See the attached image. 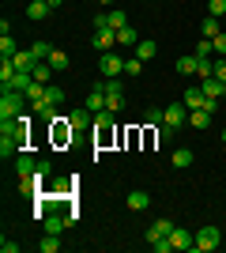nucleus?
I'll list each match as a JSON object with an SVG mask.
<instances>
[{"label": "nucleus", "mask_w": 226, "mask_h": 253, "mask_svg": "<svg viewBox=\"0 0 226 253\" xmlns=\"http://www.w3.org/2000/svg\"><path fill=\"white\" fill-rule=\"evenodd\" d=\"M27 106H31V98L23 91H4L0 95V121H15L19 114H27Z\"/></svg>", "instance_id": "obj_1"}, {"label": "nucleus", "mask_w": 226, "mask_h": 253, "mask_svg": "<svg viewBox=\"0 0 226 253\" xmlns=\"http://www.w3.org/2000/svg\"><path fill=\"white\" fill-rule=\"evenodd\" d=\"M49 140H53V148H72L75 125L68 121V114H65V117L57 114V121H49Z\"/></svg>", "instance_id": "obj_2"}, {"label": "nucleus", "mask_w": 226, "mask_h": 253, "mask_svg": "<svg viewBox=\"0 0 226 253\" xmlns=\"http://www.w3.org/2000/svg\"><path fill=\"white\" fill-rule=\"evenodd\" d=\"M219 242H223L219 227H215V223H207V227H200V231H196V242H193V250H200V253H211V250H219Z\"/></svg>", "instance_id": "obj_3"}, {"label": "nucleus", "mask_w": 226, "mask_h": 253, "mask_svg": "<svg viewBox=\"0 0 226 253\" xmlns=\"http://www.w3.org/2000/svg\"><path fill=\"white\" fill-rule=\"evenodd\" d=\"M98 72H102V80H113V76H125V57L121 53H102L98 57Z\"/></svg>", "instance_id": "obj_4"}, {"label": "nucleus", "mask_w": 226, "mask_h": 253, "mask_svg": "<svg viewBox=\"0 0 226 253\" xmlns=\"http://www.w3.org/2000/svg\"><path fill=\"white\" fill-rule=\"evenodd\" d=\"M42 227H45V234H65L68 231V227H72V223H68V215H65V211H49V215H45V219H42Z\"/></svg>", "instance_id": "obj_5"}, {"label": "nucleus", "mask_w": 226, "mask_h": 253, "mask_svg": "<svg viewBox=\"0 0 226 253\" xmlns=\"http://www.w3.org/2000/svg\"><path fill=\"white\" fill-rule=\"evenodd\" d=\"M68 121L75 125V132H83V128H95V114H91L87 106H75V110H68Z\"/></svg>", "instance_id": "obj_6"}, {"label": "nucleus", "mask_w": 226, "mask_h": 253, "mask_svg": "<svg viewBox=\"0 0 226 253\" xmlns=\"http://www.w3.org/2000/svg\"><path fill=\"white\" fill-rule=\"evenodd\" d=\"M166 125H173V128L189 125V106H185V102H170V106H166Z\"/></svg>", "instance_id": "obj_7"}, {"label": "nucleus", "mask_w": 226, "mask_h": 253, "mask_svg": "<svg viewBox=\"0 0 226 253\" xmlns=\"http://www.w3.org/2000/svg\"><path fill=\"white\" fill-rule=\"evenodd\" d=\"M19 151H27V144H23L19 136H11V132H0V155H4V159H8V155L15 159Z\"/></svg>", "instance_id": "obj_8"}, {"label": "nucleus", "mask_w": 226, "mask_h": 253, "mask_svg": "<svg viewBox=\"0 0 226 253\" xmlns=\"http://www.w3.org/2000/svg\"><path fill=\"white\" fill-rule=\"evenodd\" d=\"M34 170H38V159H34L31 151H19V155H15V174H19V178H34Z\"/></svg>", "instance_id": "obj_9"}, {"label": "nucleus", "mask_w": 226, "mask_h": 253, "mask_svg": "<svg viewBox=\"0 0 226 253\" xmlns=\"http://www.w3.org/2000/svg\"><path fill=\"white\" fill-rule=\"evenodd\" d=\"M200 87H204L207 98H226V80H219V76H207V80H200Z\"/></svg>", "instance_id": "obj_10"}, {"label": "nucleus", "mask_w": 226, "mask_h": 253, "mask_svg": "<svg viewBox=\"0 0 226 253\" xmlns=\"http://www.w3.org/2000/svg\"><path fill=\"white\" fill-rule=\"evenodd\" d=\"M113 125H117V114H113V110H98L91 132H113Z\"/></svg>", "instance_id": "obj_11"}, {"label": "nucleus", "mask_w": 226, "mask_h": 253, "mask_svg": "<svg viewBox=\"0 0 226 253\" xmlns=\"http://www.w3.org/2000/svg\"><path fill=\"white\" fill-rule=\"evenodd\" d=\"M170 231H173V223H170V219H159V223H151V227H147V242L155 246L159 238H170Z\"/></svg>", "instance_id": "obj_12"}, {"label": "nucleus", "mask_w": 226, "mask_h": 253, "mask_svg": "<svg viewBox=\"0 0 226 253\" xmlns=\"http://www.w3.org/2000/svg\"><path fill=\"white\" fill-rule=\"evenodd\" d=\"M170 242H173V250H193L196 234H189L185 227H173V231H170Z\"/></svg>", "instance_id": "obj_13"}, {"label": "nucleus", "mask_w": 226, "mask_h": 253, "mask_svg": "<svg viewBox=\"0 0 226 253\" xmlns=\"http://www.w3.org/2000/svg\"><path fill=\"white\" fill-rule=\"evenodd\" d=\"M83 106H87V110H91V114H98V110H106V91H102V87H91V95H87L83 98Z\"/></svg>", "instance_id": "obj_14"}, {"label": "nucleus", "mask_w": 226, "mask_h": 253, "mask_svg": "<svg viewBox=\"0 0 226 253\" xmlns=\"http://www.w3.org/2000/svg\"><path fill=\"white\" fill-rule=\"evenodd\" d=\"M11 64H15L19 72H34V64H38V57H34L31 49H19L15 57H11Z\"/></svg>", "instance_id": "obj_15"}, {"label": "nucleus", "mask_w": 226, "mask_h": 253, "mask_svg": "<svg viewBox=\"0 0 226 253\" xmlns=\"http://www.w3.org/2000/svg\"><path fill=\"white\" fill-rule=\"evenodd\" d=\"M113 45H117V31H98L95 34V49L98 53H109Z\"/></svg>", "instance_id": "obj_16"}, {"label": "nucleus", "mask_w": 226, "mask_h": 253, "mask_svg": "<svg viewBox=\"0 0 226 253\" xmlns=\"http://www.w3.org/2000/svg\"><path fill=\"white\" fill-rule=\"evenodd\" d=\"M189 110H204L207 106V95H204V87H196V91H185V98H181Z\"/></svg>", "instance_id": "obj_17"}, {"label": "nucleus", "mask_w": 226, "mask_h": 253, "mask_svg": "<svg viewBox=\"0 0 226 253\" xmlns=\"http://www.w3.org/2000/svg\"><path fill=\"white\" fill-rule=\"evenodd\" d=\"M143 125H151V128L166 125V110H159V106H147V110H143Z\"/></svg>", "instance_id": "obj_18"}, {"label": "nucleus", "mask_w": 226, "mask_h": 253, "mask_svg": "<svg viewBox=\"0 0 226 253\" xmlns=\"http://www.w3.org/2000/svg\"><path fill=\"white\" fill-rule=\"evenodd\" d=\"M151 204V193H143V189H132L129 193V211H143Z\"/></svg>", "instance_id": "obj_19"}, {"label": "nucleus", "mask_w": 226, "mask_h": 253, "mask_svg": "<svg viewBox=\"0 0 226 253\" xmlns=\"http://www.w3.org/2000/svg\"><path fill=\"white\" fill-rule=\"evenodd\" d=\"M49 11H53V8H49L45 0H31V4H27V15H31L34 23H42L45 15H49Z\"/></svg>", "instance_id": "obj_20"}, {"label": "nucleus", "mask_w": 226, "mask_h": 253, "mask_svg": "<svg viewBox=\"0 0 226 253\" xmlns=\"http://www.w3.org/2000/svg\"><path fill=\"white\" fill-rule=\"evenodd\" d=\"M155 53H159V42H151V38H140V42H136V57H140V61H151Z\"/></svg>", "instance_id": "obj_21"}, {"label": "nucleus", "mask_w": 226, "mask_h": 253, "mask_svg": "<svg viewBox=\"0 0 226 253\" xmlns=\"http://www.w3.org/2000/svg\"><path fill=\"white\" fill-rule=\"evenodd\" d=\"M211 121H215V117L207 114V110H189V125L193 128H207Z\"/></svg>", "instance_id": "obj_22"}, {"label": "nucleus", "mask_w": 226, "mask_h": 253, "mask_svg": "<svg viewBox=\"0 0 226 253\" xmlns=\"http://www.w3.org/2000/svg\"><path fill=\"white\" fill-rule=\"evenodd\" d=\"M34 80L45 84V87L53 84V68H49V61H38V64H34Z\"/></svg>", "instance_id": "obj_23"}, {"label": "nucleus", "mask_w": 226, "mask_h": 253, "mask_svg": "<svg viewBox=\"0 0 226 253\" xmlns=\"http://www.w3.org/2000/svg\"><path fill=\"white\" fill-rule=\"evenodd\" d=\"M170 159H173V167H177V170H185V167H193V159H196V155H193L189 148H177Z\"/></svg>", "instance_id": "obj_24"}, {"label": "nucleus", "mask_w": 226, "mask_h": 253, "mask_svg": "<svg viewBox=\"0 0 226 253\" xmlns=\"http://www.w3.org/2000/svg\"><path fill=\"white\" fill-rule=\"evenodd\" d=\"M109 27H113V31L129 27V11H125V8H109Z\"/></svg>", "instance_id": "obj_25"}, {"label": "nucleus", "mask_w": 226, "mask_h": 253, "mask_svg": "<svg viewBox=\"0 0 226 253\" xmlns=\"http://www.w3.org/2000/svg\"><path fill=\"white\" fill-rule=\"evenodd\" d=\"M15 53H19V45H15V38H11V34H4V38H0V57H4V61H11Z\"/></svg>", "instance_id": "obj_26"}, {"label": "nucleus", "mask_w": 226, "mask_h": 253, "mask_svg": "<svg viewBox=\"0 0 226 253\" xmlns=\"http://www.w3.org/2000/svg\"><path fill=\"white\" fill-rule=\"evenodd\" d=\"M196 76H200V80L215 76V57H200V61H196Z\"/></svg>", "instance_id": "obj_27"}, {"label": "nucleus", "mask_w": 226, "mask_h": 253, "mask_svg": "<svg viewBox=\"0 0 226 253\" xmlns=\"http://www.w3.org/2000/svg\"><path fill=\"white\" fill-rule=\"evenodd\" d=\"M49 68H53V72H65V68H68V53L53 49V53H49Z\"/></svg>", "instance_id": "obj_28"}, {"label": "nucleus", "mask_w": 226, "mask_h": 253, "mask_svg": "<svg viewBox=\"0 0 226 253\" xmlns=\"http://www.w3.org/2000/svg\"><path fill=\"white\" fill-rule=\"evenodd\" d=\"M215 34H223V31H219V19H215V15H207V19L200 23V38H215Z\"/></svg>", "instance_id": "obj_29"}, {"label": "nucleus", "mask_w": 226, "mask_h": 253, "mask_svg": "<svg viewBox=\"0 0 226 253\" xmlns=\"http://www.w3.org/2000/svg\"><path fill=\"white\" fill-rule=\"evenodd\" d=\"M196 61H200V57H196V53H193V57H189V53H185L181 61H177V72H181V76H196Z\"/></svg>", "instance_id": "obj_30"}, {"label": "nucleus", "mask_w": 226, "mask_h": 253, "mask_svg": "<svg viewBox=\"0 0 226 253\" xmlns=\"http://www.w3.org/2000/svg\"><path fill=\"white\" fill-rule=\"evenodd\" d=\"M34 178L45 185V178H53V159H38V170H34Z\"/></svg>", "instance_id": "obj_31"}, {"label": "nucleus", "mask_w": 226, "mask_h": 253, "mask_svg": "<svg viewBox=\"0 0 226 253\" xmlns=\"http://www.w3.org/2000/svg\"><path fill=\"white\" fill-rule=\"evenodd\" d=\"M45 102H53V106H65V87L49 84V87H45Z\"/></svg>", "instance_id": "obj_32"}, {"label": "nucleus", "mask_w": 226, "mask_h": 253, "mask_svg": "<svg viewBox=\"0 0 226 253\" xmlns=\"http://www.w3.org/2000/svg\"><path fill=\"white\" fill-rule=\"evenodd\" d=\"M136 42H140V34L132 31V27H121L117 31V45H136Z\"/></svg>", "instance_id": "obj_33"}, {"label": "nucleus", "mask_w": 226, "mask_h": 253, "mask_svg": "<svg viewBox=\"0 0 226 253\" xmlns=\"http://www.w3.org/2000/svg\"><path fill=\"white\" fill-rule=\"evenodd\" d=\"M38 250H42V253H57V250H61V234H45L42 242H38Z\"/></svg>", "instance_id": "obj_34"}, {"label": "nucleus", "mask_w": 226, "mask_h": 253, "mask_svg": "<svg viewBox=\"0 0 226 253\" xmlns=\"http://www.w3.org/2000/svg\"><path fill=\"white\" fill-rule=\"evenodd\" d=\"M31 53H34V57H38V61H49V53H53V45H49V42H42V38H38V42L31 45Z\"/></svg>", "instance_id": "obj_35"}, {"label": "nucleus", "mask_w": 226, "mask_h": 253, "mask_svg": "<svg viewBox=\"0 0 226 253\" xmlns=\"http://www.w3.org/2000/svg\"><path fill=\"white\" fill-rule=\"evenodd\" d=\"M140 72H143V61H140V57H129V61H125V76H129V80H136Z\"/></svg>", "instance_id": "obj_36"}, {"label": "nucleus", "mask_w": 226, "mask_h": 253, "mask_svg": "<svg viewBox=\"0 0 226 253\" xmlns=\"http://www.w3.org/2000/svg\"><path fill=\"white\" fill-rule=\"evenodd\" d=\"M196 57H215V45H211V38H200V42H196Z\"/></svg>", "instance_id": "obj_37"}, {"label": "nucleus", "mask_w": 226, "mask_h": 253, "mask_svg": "<svg viewBox=\"0 0 226 253\" xmlns=\"http://www.w3.org/2000/svg\"><path fill=\"white\" fill-rule=\"evenodd\" d=\"M95 31H113V27H109V8H102L95 15Z\"/></svg>", "instance_id": "obj_38"}, {"label": "nucleus", "mask_w": 226, "mask_h": 253, "mask_svg": "<svg viewBox=\"0 0 226 253\" xmlns=\"http://www.w3.org/2000/svg\"><path fill=\"white\" fill-rule=\"evenodd\" d=\"M121 140H125V148H136V144H140V128H125Z\"/></svg>", "instance_id": "obj_39"}, {"label": "nucleus", "mask_w": 226, "mask_h": 253, "mask_svg": "<svg viewBox=\"0 0 226 253\" xmlns=\"http://www.w3.org/2000/svg\"><path fill=\"white\" fill-rule=\"evenodd\" d=\"M207 15H226V0H207Z\"/></svg>", "instance_id": "obj_40"}, {"label": "nucleus", "mask_w": 226, "mask_h": 253, "mask_svg": "<svg viewBox=\"0 0 226 253\" xmlns=\"http://www.w3.org/2000/svg\"><path fill=\"white\" fill-rule=\"evenodd\" d=\"M173 132H177L173 125H159V144H170V140H173Z\"/></svg>", "instance_id": "obj_41"}, {"label": "nucleus", "mask_w": 226, "mask_h": 253, "mask_svg": "<svg viewBox=\"0 0 226 253\" xmlns=\"http://www.w3.org/2000/svg\"><path fill=\"white\" fill-rule=\"evenodd\" d=\"M211 45H215V57H226V34H215Z\"/></svg>", "instance_id": "obj_42"}, {"label": "nucleus", "mask_w": 226, "mask_h": 253, "mask_svg": "<svg viewBox=\"0 0 226 253\" xmlns=\"http://www.w3.org/2000/svg\"><path fill=\"white\" fill-rule=\"evenodd\" d=\"M0 253H19V242H8V238H0Z\"/></svg>", "instance_id": "obj_43"}, {"label": "nucleus", "mask_w": 226, "mask_h": 253, "mask_svg": "<svg viewBox=\"0 0 226 253\" xmlns=\"http://www.w3.org/2000/svg\"><path fill=\"white\" fill-rule=\"evenodd\" d=\"M215 76H219V80H226V57H215Z\"/></svg>", "instance_id": "obj_44"}, {"label": "nucleus", "mask_w": 226, "mask_h": 253, "mask_svg": "<svg viewBox=\"0 0 226 253\" xmlns=\"http://www.w3.org/2000/svg\"><path fill=\"white\" fill-rule=\"evenodd\" d=\"M45 4H49V8H61V4H65V0H45Z\"/></svg>", "instance_id": "obj_45"}, {"label": "nucleus", "mask_w": 226, "mask_h": 253, "mask_svg": "<svg viewBox=\"0 0 226 253\" xmlns=\"http://www.w3.org/2000/svg\"><path fill=\"white\" fill-rule=\"evenodd\" d=\"M223 144H226V125H223Z\"/></svg>", "instance_id": "obj_46"}]
</instances>
